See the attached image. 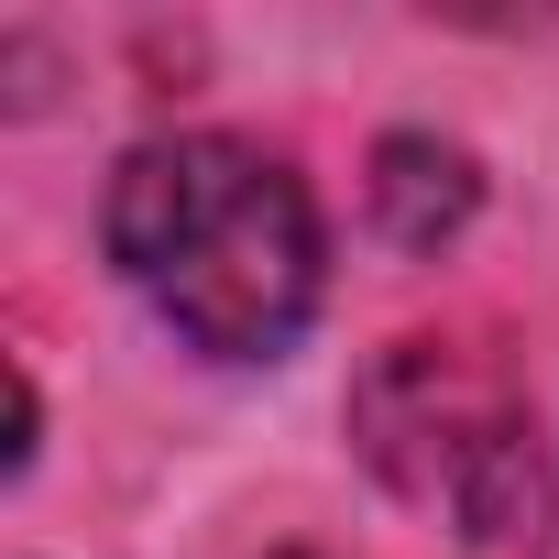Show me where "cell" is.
<instances>
[{
    "instance_id": "1",
    "label": "cell",
    "mask_w": 559,
    "mask_h": 559,
    "mask_svg": "<svg viewBox=\"0 0 559 559\" xmlns=\"http://www.w3.org/2000/svg\"><path fill=\"white\" fill-rule=\"evenodd\" d=\"M110 252L143 308L219 362H274L319 319V209L297 165L230 132L143 143L110 176Z\"/></svg>"
},
{
    "instance_id": "2",
    "label": "cell",
    "mask_w": 559,
    "mask_h": 559,
    "mask_svg": "<svg viewBox=\"0 0 559 559\" xmlns=\"http://www.w3.org/2000/svg\"><path fill=\"white\" fill-rule=\"evenodd\" d=\"M352 439L384 472L395 504L450 526L461 548L526 559L559 526V472L537 439V406L461 341H395L352 384Z\"/></svg>"
},
{
    "instance_id": "3",
    "label": "cell",
    "mask_w": 559,
    "mask_h": 559,
    "mask_svg": "<svg viewBox=\"0 0 559 559\" xmlns=\"http://www.w3.org/2000/svg\"><path fill=\"white\" fill-rule=\"evenodd\" d=\"M373 219H384V241L395 252H439L461 219H472V154H450V143H384L373 154Z\"/></svg>"
}]
</instances>
